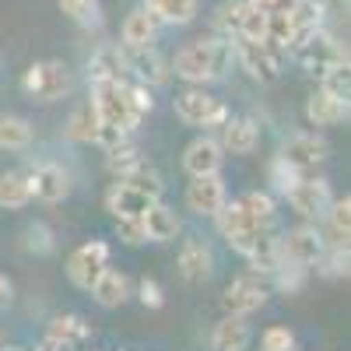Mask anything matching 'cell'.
<instances>
[{
    "label": "cell",
    "instance_id": "obj_38",
    "mask_svg": "<svg viewBox=\"0 0 351 351\" xmlns=\"http://www.w3.org/2000/svg\"><path fill=\"white\" fill-rule=\"evenodd\" d=\"M53 337L56 341H81V337H88V327L77 316H60V319H53Z\"/></svg>",
    "mask_w": 351,
    "mask_h": 351
},
{
    "label": "cell",
    "instance_id": "obj_10",
    "mask_svg": "<svg viewBox=\"0 0 351 351\" xmlns=\"http://www.w3.org/2000/svg\"><path fill=\"white\" fill-rule=\"evenodd\" d=\"M232 49H236V64H243V71L260 81V84H267L281 74L285 67V49L271 46L267 39L263 43H250V39H232Z\"/></svg>",
    "mask_w": 351,
    "mask_h": 351
},
{
    "label": "cell",
    "instance_id": "obj_39",
    "mask_svg": "<svg viewBox=\"0 0 351 351\" xmlns=\"http://www.w3.org/2000/svg\"><path fill=\"white\" fill-rule=\"evenodd\" d=\"M127 92H130V106H134V112L144 120V116H148V112L155 109L152 88H144V84H137V81H127Z\"/></svg>",
    "mask_w": 351,
    "mask_h": 351
},
{
    "label": "cell",
    "instance_id": "obj_33",
    "mask_svg": "<svg viewBox=\"0 0 351 351\" xmlns=\"http://www.w3.org/2000/svg\"><path fill=\"white\" fill-rule=\"evenodd\" d=\"M95 134H99V116L92 109V102H81L71 120H67V137L71 141H84V144H95Z\"/></svg>",
    "mask_w": 351,
    "mask_h": 351
},
{
    "label": "cell",
    "instance_id": "obj_17",
    "mask_svg": "<svg viewBox=\"0 0 351 351\" xmlns=\"http://www.w3.org/2000/svg\"><path fill=\"white\" fill-rule=\"evenodd\" d=\"M218 144L228 155H253L260 144V123L253 116H228L218 130Z\"/></svg>",
    "mask_w": 351,
    "mask_h": 351
},
{
    "label": "cell",
    "instance_id": "obj_18",
    "mask_svg": "<svg viewBox=\"0 0 351 351\" xmlns=\"http://www.w3.org/2000/svg\"><path fill=\"white\" fill-rule=\"evenodd\" d=\"M158 28H162L158 18L144 4H137L120 25V49H152L158 39Z\"/></svg>",
    "mask_w": 351,
    "mask_h": 351
},
{
    "label": "cell",
    "instance_id": "obj_36",
    "mask_svg": "<svg viewBox=\"0 0 351 351\" xmlns=\"http://www.w3.org/2000/svg\"><path fill=\"white\" fill-rule=\"evenodd\" d=\"M60 11L77 21V25H95L99 21V4L95 0H60Z\"/></svg>",
    "mask_w": 351,
    "mask_h": 351
},
{
    "label": "cell",
    "instance_id": "obj_12",
    "mask_svg": "<svg viewBox=\"0 0 351 351\" xmlns=\"http://www.w3.org/2000/svg\"><path fill=\"white\" fill-rule=\"evenodd\" d=\"M285 197H288L291 208H295V215H302V218H324V211L334 200L330 183L324 180V176H313V172H302Z\"/></svg>",
    "mask_w": 351,
    "mask_h": 351
},
{
    "label": "cell",
    "instance_id": "obj_35",
    "mask_svg": "<svg viewBox=\"0 0 351 351\" xmlns=\"http://www.w3.org/2000/svg\"><path fill=\"white\" fill-rule=\"evenodd\" d=\"M316 271L324 278H344L348 274V246H327L316 260Z\"/></svg>",
    "mask_w": 351,
    "mask_h": 351
},
{
    "label": "cell",
    "instance_id": "obj_29",
    "mask_svg": "<svg viewBox=\"0 0 351 351\" xmlns=\"http://www.w3.org/2000/svg\"><path fill=\"white\" fill-rule=\"evenodd\" d=\"M158 25H190L200 11V0H144Z\"/></svg>",
    "mask_w": 351,
    "mask_h": 351
},
{
    "label": "cell",
    "instance_id": "obj_43",
    "mask_svg": "<svg viewBox=\"0 0 351 351\" xmlns=\"http://www.w3.org/2000/svg\"><path fill=\"white\" fill-rule=\"evenodd\" d=\"M8 302H11V281L0 274V306H8Z\"/></svg>",
    "mask_w": 351,
    "mask_h": 351
},
{
    "label": "cell",
    "instance_id": "obj_3",
    "mask_svg": "<svg viewBox=\"0 0 351 351\" xmlns=\"http://www.w3.org/2000/svg\"><path fill=\"white\" fill-rule=\"evenodd\" d=\"M172 109L180 116V123L186 127H200V130H221V123L228 120V106L221 99H215L208 88H183L172 99Z\"/></svg>",
    "mask_w": 351,
    "mask_h": 351
},
{
    "label": "cell",
    "instance_id": "obj_21",
    "mask_svg": "<svg viewBox=\"0 0 351 351\" xmlns=\"http://www.w3.org/2000/svg\"><path fill=\"white\" fill-rule=\"evenodd\" d=\"M152 204H158V200H152L148 193H141V190H134L120 180L106 190V208H109L112 218H141Z\"/></svg>",
    "mask_w": 351,
    "mask_h": 351
},
{
    "label": "cell",
    "instance_id": "obj_13",
    "mask_svg": "<svg viewBox=\"0 0 351 351\" xmlns=\"http://www.w3.org/2000/svg\"><path fill=\"white\" fill-rule=\"evenodd\" d=\"M28 190H32V200L43 204H60L71 197V172L60 162H36L25 172Z\"/></svg>",
    "mask_w": 351,
    "mask_h": 351
},
{
    "label": "cell",
    "instance_id": "obj_15",
    "mask_svg": "<svg viewBox=\"0 0 351 351\" xmlns=\"http://www.w3.org/2000/svg\"><path fill=\"white\" fill-rule=\"evenodd\" d=\"M123 67L127 74H134L137 84L144 88H158V84H169L172 71H169V60L152 46V49H123Z\"/></svg>",
    "mask_w": 351,
    "mask_h": 351
},
{
    "label": "cell",
    "instance_id": "obj_25",
    "mask_svg": "<svg viewBox=\"0 0 351 351\" xmlns=\"http://www.w3.org/2000/svg\"><path fill=\"white\" fill-rule=\"evenodd\" d=\"M88 291H92V299H95L102 309H116V306H123V302L130 299V278H127L123 271L106 267V271L99 274V281L88 288Z\"/></svg>",
    "mask_w": 351,
    "mask_h": 351
},
{
    "label": "cell",
    "instance_id": "obj_42",
    "mask_svg": "<svg viewBox=\"0 0 351 351\" xmlns=\"http://www.w3.org/2000/svg\"><path fill=\"white\" fill-rule=\"evenodd\" d=\"M250 8H256V11H263V14H274V11H285L291 0H246Z\"/></svg>",
    "mask_w": 351,
    "mask_h": 351
},
{
    "label": "cell",
    "instance_id": "obj_19",
    "mask_svg": "<svg viewBox=\"0 0 351 351\" xmlns=\"http://www.w3.org/2000/svg\"><path fill=\"white\" fill-rule=\"evenodd\" d=\"M327 21V4L324 0H291L288 4V25H291V46L302 43L306 36L319 32Z\"/></svg>",
    "mask_w": 351,
    "mask_h": 351
},
{
    "label": "cell",
    "instance_id": "obj_14",
    "mask_svg": "<svg viewBox=\"0 0 351 351\" xmlns=\"http://www.w3.org/2000/svg\"><path fill=\"white\" fill-rule=\"evenodd\" d=\"M225 200H228V190H225L221 172H215V176H193V180L186 183V208L193 215H200V218H215Z\"/></svg>",
    "mask_w": 351,
    "mask_h": 351
},
{
    "label": "cell",
    "instance_id": "obj_20",
    "mask_svg": "<svg viewBox=\"0 0 351 351\" xmlns=\"http://www.w3.org/2000/svg\"><path fill=\"white\" fill-rule=\"evenodd\" d=\"M176 267H180V278L183 281L200 285V281H208L211 271H215V253L204 246L200 239H186L180 246V260H176Z\"/></svg>",
    "mask_w": 351,
    "mask_h": 351
},
{
    "label": "cell",
    "instance_id": "obj_40",
    "mask_svg": "<svg viewBox=\"0 0 351 351\" xmlns=\"http://www.w3.org/2000/svg\"><path fill=\"white\" fill-rule=\"evenodd\" d=\"M137 299L148 306V309H162L165 306V291H162V285L158 281H152V278H141L137 281Z\"/></svg>",
    "mask_w": 351,
    "mask_h": 351
},
{
    "label": "cell",
    "instance_id": "obj_2",
    "mask_svg": "<svg viewBox=\"0 0 351 351\" xmlns=\"http://www.w3.org/2000/svg\"><path fill=\"white\" fill-rule=\"evenodd\" d=\"M92 109L99 116V123L102 127H112V130H120V134H134L137 123H141V116L134 112L130 106V92H127V77L120 81H95L92 84Z\"/></svg>",
    "mask_w": 351,
    "mask_h": 351
},
{
    "label": "cell",
    "instance_id": "obj_22",
    "mask_svg": "<svg viewBox=\"0 0 351 351\" xmlns=\"http://www.w3.org/2000/svg\"><path fill=\"white\" fill-rule=\"evenodd\" d=\"M141 225H144V239H148V243H172L183 232L180 215H176L169 204H162V200L152 204V208L141 215Z\"/></svg>",
    "mask_w": 351,
    "mask_h": 351
},
{
    "label": "cell",
    "instance_id": "obj_24",
    "mask_svg": "<svg viewBox=\"0 0 351 351\" xmlns=\"http://www.w3.org/2000/svg\"><path fill=\"white\" fill-rule=\"evenodd\" d=\"M127 77V67H123V49L116 43H106L99 46L92 56H88V81H120Z\"/></svg>",
    "mask_w": 351,
    "mask_h": 351
},
{
    "label": "cell",
    "instance_id": "obj_44",
    "mask_svg": "<svg viewBox=\"0 0 351 351\" xmlns=\"http://www.w3.org/2000/svg\"><path fill=\"white\" fill-rule=\"evenodd\" d=\"M0 64H4V53H0Z\"/></svg>",
    "mask_w": 351,
    "mask_h": 351
},
{
    "label": "cell",
    "instance_id": "obj_26",
    "mask_svg": "<svg viewBox=\"0 0 351 351\" xmlns=\"http://www.w3.org/2000/svg\"><path fill=\"white\" fill-rule=\"evenodd\" d=\"M250 337L253 334L243 316H221L211 330V351H246Z\"/></svg>",
    "mask_w": 351,
    "mask_h": 351
},
{
    "label": "cell",
    "instance_id": "obj_16",
    "mask_svg": "<svg viewBox=\"0 0 351 351\" xmlns=\"http://www.w3.org/2000/svg\"><path fill=\"white\" fill-rule=\"evenodd\" d=\"M221 165H225V152H221L218 137H211V134L193 137L183 148V169L190 180L193 176H215V172H221Z\"/></svg>",
    "mask_w": 351,
    "mask_h": 351
},
{
    "label": "cell",
    "instance_id": "obj_1",
    "mask_svg": "<svg viewBox=\"0 0 351 351\" xmlns=\"http://www.w3.org/2000/svg\"><path fill=\"white\" fill-rule=\"evenodd\" d=\"M232 64H236V49H232V39H193L186 46L176 49V56L169 60V71L186 81L190 88H204L215 84L221 77H228Z\"/></svg>",
    "mask_w": 351,
    "mask_h": 351
},
{
    "label": "cell",
    "instance_id": "obj_23",
    "mask_svg": "<svg viewBox=\"0 0 351 351\" xmlns=\"http://www.w3.org/2000/svg\"><path fill=\"white\" fill-rule=\"evenodd\" d=\"M306 120L313 127H337L348 120V99H337L324 88H316V92L306 99Z\"/></svg>",
    "mask_w": 351,
    "mask_h": 351
},
{
    "label": "cell",
    "instance_id": "obj_37",
    "mask_svg": "<svg viewBox=\"0 0 351 351\" xmlns=\"http://www.w3.org/2000/svg\"><path fill=\"white\" fill-rule=\"evenodd\" d=\"M260 351H295V334L288 327H267L260 337Z\"/></svg>",
    "mask_w": 351,
    "mask_h": 351
},
{
    "label": "cell",
    "instance_id": "obj_30",
    "mask_svg": "<svg viewBox=\"0 0 351 351\" xmlns=\"http://www.w3.org/2000/svg\"><path fill=\"white\" fill-rule=\"evenodd\" d=\"M239 204L246 208V215L253 218V225L267 228V232L278 225V200H274V193H267V190H250V193L239 197Z\"/></svg>",
    "mask_w": 351,
    "mask_h": 351
},
{
    "label": "cell",
    "instance_id": "obj_9",
    "mask_svg": "<svg viewBox=\"0 0 351 351\" xmlns=\"http://www.w3.org/2000/svg\"><path fill=\"white\" fill-rule=\"evenodd\" d=\"M327 155H330V144H327L324 134H316V130L288 134L281 141V152H278V158L288 169H295V172H316V165H324Z\"/></svg>",
    "mask_w": 351,
    "mask_h": 351
},
{
    "label": "cell",
    "instance_id": "obj_11",
    "mask_svg": "<svg viewBox=\"0 0 351 351\" xmlns=\"http://www.w3.org/2000/svg\"><path fill=\"white\" fill-rule=\"evenodd\" d=\"M106 267H109V243H102V239L81 243V246L67 256V278H71V285L81 288V291L92 288Z\"/></svg>",
    "mask_w": 351,
    "mask_h": 351
},
{
    "label": "cell",
    "instance_id": "obj_41",
    "mask_svg": "<svg viewBox=\"0 0 351 351\" xmlns=\"http://www.w3.org/2000/svg\"><path fill=\"white\" fill-rule=\"evenodd\" d=\"M116 236H120L127 246L148 243V239H144V225H141V218H116Z\"/></svg>",
    "mask_w": 351,
    "mask_h": 351
},
{
    "label": "cell",
    "instance_id": "obj_34",
    "mask_svg": "<svg viewBox=\"0 0 351 351\" xmlns=\"http://www.w3.org/2000/svg\"><path fill=\"white\" fill-rule=\"evenodd\" d=\"M243 8H246V0H221V4L215 8L211 25H215L218 39H236V32H239V18H243Z\"/></svg>",
    "mask_w": 351,
    "mask_h": 351
},
{
    "label": "cell",
    "instance_id": "obj_6",
    "mask_svg": "<svg viewBox=\"0 0 351 351\" xmlns=\"http://www.w3.org/2000/svg\"><path fill=\"white\" fill-rule=\"evenodd\" d=\"M288 53L295 56V60H299L313 77H324V74H330L334 67L348 64V49L327 32V28H319V32L306 36L302 43H295Z\"/></svg>",
    "mask_w": 351,
    "mask_h": 351
},
{
    "label": "cell",
    "instance_id": "obj_31",
    "mask_svg": "<svg viewBox=\"0 0 351 351\" xmlns=\"http://www.w3.org/2000/svg\"><path fill=\"white\" fill-rule=\"evenodd\" d=\"M28 204H32V190H28L25 172H0V208L21 211Z\"/></svg>",
    "mask_w": 351,
    "mask_h": 351
},
{
    "label": "cell",
    "instance_id": "obj_5",
    "mask_svg": "<svg viewBox=\"0 0 351 351\" xmlns=\"http://www.w3.org/2000/svg\"><path fill=\"white\" fill-rule=\"evenodd\" d=\"M327 250V239L316 225H295L278 236V260L281 267H299V271H309L316 267V260L324 256Z\"/></svg>",
    "mask_w": 351,
    "mask_h": 351
},
{
    "label": "cell",
    "instance_id": "obj_28",
    "mask_svg": "<svg viewBox=\"0 0 351 351\" xmlns=\"http://www.w3.org/2000/svg\"><path fill=\"white\" fill-rule=\"evenodd\" d=\"M36 144V130L25 116H0V152H28Z\"/></svg>",
    "mask_w": 351,
    "mask_h": 351
},
{
    "label": "cell",
    "instance_id": "obj_7",
    "mask_svg": "<svg viewBox=\"0 0 351 351\" xmlns=\"http://www.w3.org/2000/svg\"><path fill=\"white\" fill-rule=\"evenodd\" d=\"M215 225H218V232L225 236V243L236 250V253H243V256H250L253 246L267 236V228L253 225V218L246 215V208H243L239 200H225L221 211L215 215Z\"/></svg>",
    "mask_w": 351,
    "mask_h": 351
},
{
    "label": "cell",
    "instance_id": "obj_32",
    "mask_svg": "<svg viewBox=\"0 0 351 351\" xmlns=\"http://www.w3.org/2000/svg\"><path fill=\"white\" fill-rule=\"evenodd\" d=\"M116 180L134 186V190H141V193H148L152 200H162V193H165V183H162V176H158V169L152 162H137L123 176H116Z\"/></svg>",
    "mask_w": 351,
    "mask_h": 351
},
{
    "label": "cell",
    "instance_id": "obj_27",
    "mask_svg": "<svg viewBox=\"0 0 351 351\" xmlns=\"http://www.w3.org/2000/svg\"><path fill=\"white\" fill-rule=\"evenodd\" d=\"M324 239L327 246H348L351 236V197H334L330 208L324 211Z\"/></svg>",
    "mask_w": 351,
    "mask_h": 351
},
{
    "label": "cell",
    "instance_id": "obj_4",
    "mask_svg": "<svg viewBox=\"0 0 351 351\" xmlns=\"http://www.w3.org/2000/svg\"><path fill=\"white\" fill-rule=\"evenodd\" d=\"M74 77L64 60H39L21 74V92L36 102H60L71 95Z\"/></svg>",
    "mask_w": 351,
    "mask_h": 351
},
{
    "label": "cell",
    "instance_id": "obj_8",
    "mask_svg": "<svg viewBox=\"0 0 351 351\" xmlns=\"http://www.w3.org/2000/svg\"><path fill=\"white\" fill-rule=\"evenodd\" d=\"M267 295H271V278L263 274H239L236 281H228V288L221 291V306H225V316H253L256 309L267 306Z\"/></svg>",
    "mask_w": 351,
    "mask_h": 351
}]
</instances>
